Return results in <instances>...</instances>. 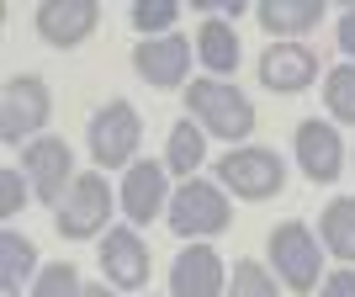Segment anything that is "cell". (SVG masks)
<instances>
[{
  "label": "cell",
  "mask_w": 355,
  "mask_h": 297,
  "mask_svg": "<svg viewBox=\"0 0 355 297\" xmlns=\"http://www.w3.org/2000/svg\"><path fill=\"white\" fill-rule=\"evenodd\" d=\"M186 117L202 122V128H207V138H228L234 148L254 133V101H250L239 85L212 80V74L186 85Z\"/></svg>",
  "instance_id": "6da1fadb"
},
{
  "label": "cell",
  "mask_w": 355,
  "mask_h": 297,
  "mask_svg": "<svg viewBox=\"0 0 355 297\" xmlns=\"http://www.w3.org/2000/svg\"><path fill=\"white\" fill-rule=\"evenodd\" d=\"M164 223H170V234L175 239H218L228 234V223H234V207H228V192H223L218 180H180L175 196H170V207H164Z\"/></svg>",
  "instance_id": "7a4b0ae2"
},
{
  "label": "cell",
  "mask_w": 355,
  "mask_h": 297,
  "mask_svg": "<svg viewBox=\"0 0 355 297\" xmlns=\"http://www.w3.org/2000/svg\"><path fill=\"white\" fill-rule=\"evenodd\" d=\"M218 186L234 192L239 202H270V196L286 192V164L276 148L260 144H239L218 160Z\"/></svg>",
  "instance_id": "3957f363"
},
{
  "label": "cell",
  "mask_w": 355,
  "mask_h": 297,
  "mask_svg": "<svg viewBox=\"0 0 355 297\" xmlns=\"http://www.w3.org/2000/svg\"><path fill=\"white\" fill-rule=\"evenodd\" d=\"M270 260H276V276H282L286 292L308 297L318 287V271H324V239L313 234L308 223L286 218L270 228Z\"/></svg>",
  "instance_id": "277c9868"
},
{
  "label": "cell",
  "mask_w": 355,
  "mask_h": 297,
  "mask_svg": "<svg viewBox=\"0 0 355 297\" xmlns=\"http://www.w3.org/2000/svg\"><path fill=\"white\" fill-rule=\"evenodd\" d=\"M48 117H53V96H48L43 74H16L6 80V101H0V138L11 148H27L32 138H43Z\"/></svg>",
  "instance_id": "5b68a950"
},
{
  "label": "cell",
  "mask_w": 355,
  "mask_h": 297,
  "mask_svg": "<svg viewBox=\"0 0 355 297\" xmlns=\"http://www.w3.org/2000/svg\"><path fill=\"white\" fill-rule=\"evenodd\" d=\"M90 160L101 170H133V154L144 144V122H138V106L133 101H106L96 117H90Z\"/></svg>",
  "instance_id": "8992f818"
},
{
  "label": "cell",
  "mask_w": 355,
  "mask_h": 297,
  "mask_svg": "<svg viewBox=\"0 0 355 297\" xmlns=\"http://www.w3.org/2000/svg\"><path fill=\"white\" fill-rule=\"evenodd\" d=\"M21 176H27L32 196H37L43 207H59L64 196H69V186H74V148L64 144V138H53V133L32 138V144L21 148Z\"/></svg>",
  "instance_id": "52a82bcc"
},
{
  "label": "cell",
  "mask_w": 355,
  "mask_h": 297,
  "mask_svg": "<svg viewBox=\"0 0 355 297\" xmlns=\"http://www.w3.org/2000/svg\"><path fill=\"white\" fill-rule=\"evenodd\" d=\"M106 218H112V186H106V176H74L69 196L53 207V228L64 239L106 234Z\"/></svg>",
  "instance_id": "ba28073f"
},
{
  "label": "cell",
  "mask_w": 355,
  "mask_h": 297,
  "mask_svg": "<svg viewBox=\"0 0 355 297\" xmlns=\"http://www.w3.org/2000/svg\"><path fill=\"white\" fill-rule=\"evenodd\" d=\"M148 244L138 239V228L133 223H117V228H106V239H101V276L117 292H144L148 287Z\"/></svg>",
  "instance_id": "9c48e42d"
},
{
  "label": "cell",
  "mask_w": 355,
  "mask_h": 297,
  "mask_svg": "<svg viewBox=\"0 0 355 297\" xmlns=\"http://www.w3.org/2000/svg\"><path fill=\"white\" fill-rule=\"evenodd\" d=\"M191 53H196V43L180 37V32H170V37H144V43L133 48V69H138V80H148L154 90H180L186 74H191Z\"/></svg>",
  "instance_id": "30bf717a"
},
{
  "label": "cell",
  "mask_w": 355,
  "mask_h": 297,
  "mask_svg": "<svg viewBox=\"0 0 355 297\" xmlns=\"http://www.w3.org/2000/svg\"><path fill=\"white\" fill-rule=\"evenodd\" d=\"M292 148H297V164H302V176H308L313 186L340 180V170H345V144H340V128H334V122H318V117L297 122Z\"/></svg>",
  "instance_id": "8fae6325"
},
{
  "label": "cell",
  "mask_w": 355,
  "mask_h": 297,
  "mask_svg": "<svg viewBox=\"0 0 355 297\" xmlns=\"http://www.w3.org/2000/svg\"><path fill=\"white\" fill-rule=\"evenodd\" d=\"M96 22H101V6H96V0H43L37 16H32L37 37L53 43V48H80L90 32H96Z\"/></svg>",
  "instance_id": "7c38bea8"
},
{
  "label": "cell",
  "mask_w": 355,
  "mask_h": 297,
  "mask_svg": "<svg viewBox=\"0 0 355 297\" xmlns=\"http://www.w3.org/2000/svg\"><path fill=\"white\" fill-rule=\"evenodd\" d=\"M228 292V266L212 244H191L170 266V297H223Z\"/></svg>",
  "instance_id": "4fadbf2b"
},
{
  "label": "cell",
  "mask_w": 355,
  "mask_h": 297,
  "mask_svg": "<svg viewBox=\"0 0 355 297\" xmlns=\"http://www.w3.org/2000/svg\"><path fill=\"white\" fill-rule=\"evenodd\" d=\"M170 170L154 160H138L128 176H122V212H128V223L133 228H144V223H154L164 207H170Z\"/></svg>",
  "instance_id": "5bb4252c"
},
{
  "label": "cell",
  "mask_w": 355,
  "mask_h": 297,
  "mask_svg": "<svg viewBox=\"0 0 355 297\" xmlns=\"http://www.w3.org/2000/svg\"><path fill=\"white\" fill-rule=\"evenodd\" d=\"M318 80V53L302 43H270L260 53V85L276 96H302Z\"/></svg>",
  "instance_id": "9a60e30c"
},
{
  "label": "cell",
  "mask_w": 355,
  "mask_h": 297,
  "mask_svg": "<svg viewBox=\"0 0 355 297\" xmlns=\"http://www.w3.org/2000/svg\"><path fill=\"white\" fill-rule=\"evenodd\" d=\"M254 16L276 43H297L308 27L324 22V6L318 0H254Z\"/></svg>",
  "instance_id": "2e32d148"
},
{
  "label": "cell",
  "mask_w": 355,
  "mask_h": 297,
  "mask_svg": "<svg viewBox=\"0 0 355 297\" xmlns=\"http://www.w3.org/2000/svg\"><path fill=\"white\" fill-rule=\"evenodd\" d=\"M196 59L212 69V80L234 74V69H239V59H244L234 22H223V16H202V27H196Z\"/></svg>",
  "instance_id": "e0dca14e"
},
{
  "label": "cell",
  "mask_w": 355,
  "mask_h": 297,
  "mask_svg": "<svg viewBox=\"0 0 355 297\" xmlns=\"http://www.w3.org/2000/svg\"><path fill=\"white\" fill-rule=\"evenodd\" d=\"M37 244H32L27 234H16V228H6L0 234V292L6 297H21V287L37 282Z\"/></svg>",
  "instance_id": "ac0fdd59"
},
{
  "label": "cell",
  "mask_w": 355,
  "mask_h": 297,
  "mask_svg": "<svg viewBox=\"0 0 355 297\" xmlns=\"http://www.w3.org/2000/svg\"><path fill=\"white\" fill-rule=\"evenodd\" d=\"M202 160H207V128L191 122V117H180L175 128H170V144H164V170L191 180L196 170H202Z\"/></svg>",
  "instance_id": "d6986e66"
},
{
  "label": "cell",
  "mask_w": 355,
  "mask_h": 297,
  "mask_svg": "<svg viewBox=\"0 0 355 297\" xmlns=\"http://www.w3.org/2000/svg\"><path fill=\"white\" fill-rule=\"evenodd\" d=\"M318 239L324 250L345 266H355V196H334L324 212H318Z\"/></svg>",
  "instance_id": "ffe728a7"
},
{
  "label": "cell",
  "mask_w": 355,
  "mask_h": 297,
  "mask_svg": "<svg viewBox=\"0 0 355 297\" xmlns=\"http://www.w3.org/2000/svg\"><path fill=\"white\" fill-rule=\"evenodd\" d=\"M324 106H329L334 122L355 128V64H334L324 74Z\"/></svg>",
  "instance_id": "44dd1931"
},
{
  "label": "cell",
  "mask_w": 355,
  "mask_h": 297,
  "mask_svg": "<svg viewBox=\"0 0 355 297\" xmlns=\"http://www.w3.org/2000/svg\"><path fill=\"white\" fill-rule=\"evenodd\" d=\"M175 16H180V0H133L128 22H133V32H144V37H170V32H175Z\"/></svg>",
  "instance_id": "7402d4cb"
},
{
  "label": "cell",
  "mask_w": 355,
  "mask_h": 297,
  "mask_svg": "<svg viewBox=\"0 0 355 297\" xmlns=\"http://www.w3.org/2000/svg\"><path fill=\"white\" fill-rule=\"evenodd\" d=\"M85 282H80V271L74 260H53V266L37 271V282H32V297H80Z\"/></svg>",
  "instance_id": "603a6c76"
},
{
  "label": "cell",
  "mask_w": 355,
  "mask_h": 297,
  "mask_svg": "<svg viewBox=\"0 0 355 297\" xmlns=\"http://www.w3.org/2000/svg\"><path fill=\"white\" fill-rule=\"evenodd\" d=\"M223 297H276V276H270L260 260H239Z\"/></svg>",
  "instance_id": "cb8c5ba5"
},
{
  "label": "cell",
  "mask_w": 355,
  "mask_h": 297,
  "mask_svg": "<svg viewBox=\"0 0 355 297\" xmlns=\"http://www.w3.org/2000/svg\"><path fill=\"white\" fill-rule=\"evenodd\" d=\"M0 192H6V218L27 207V186H21V170H0Z\"/></svg>",
  "instance_id": "d4e9b609"
},
{
  "label": "cell",
  "mask_w": 355,
  "mask_h": 297,
  "mask_svg": "<svg viewBox=\"0 0 355 297\" xmlns=\"http://www.w3.org/2000/svg\"><path fill=\"white\" fill-rule=\"evenodd\" d=\"M318 297H355V271H334V276H324L318 282Z\"/></svg>",
  "instance_id": "484cf974"
},
{
  "label": "cell",
  "mask_w": 355,
  "mask_h": 297,
  "mask_svg": "<svg viewBox=\"0 0 355 297\" xmlns=\"http://www.w3.org/2000/svg\"><path fill=\"white\" fill-rule=\"evenodd\" d=\"M334 37H340V48H345V59L355 64V0H350V11L340 16V27H334Z\"/></svg>",
  "instance_id": "4316f807"
},
{
  "label": "cell",
  "mask_w": 355,
  "mask_h": 297,
  "mask_svg": "<svg viewBox=\"0 0 355 297\" xmlns=\"http://www.w3.org/2000/svg\"><path fill=\"white\" fill-rule=\"evenodd\" d=\"M80 297H117V287H112V282H96V287H85Z\"/></svg>",
  "instance_id": "83f0119b"
}]
</instances>
